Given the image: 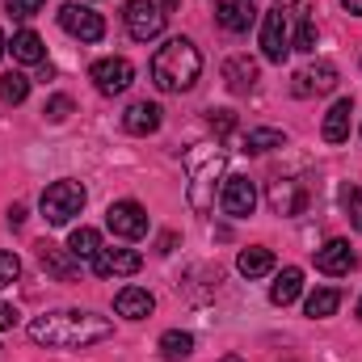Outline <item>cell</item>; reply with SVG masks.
Here are the masks:
<instances>
[{
	"label": "cell",
	"mask_w": 362,
	"mask_h": 362,
	"mask_svg": "<svg viewBox=\"0 0 362 362\" xmlns=\"http://www.w3.org/2000/svg\"><path fill=\"white\" fill-rule=\"evenodd\" d=\"M114 333V325L97 312H81V308H68V312H47V316H34L30 320V341L47 346V350H85L97 346Z\"/></svg>",
	"instance_id": "6da1fadb"
},
{
	"label": "cell",
	"mask_w": 362,
	"mask_h": 362,
	"mask_svg": "<svg viewBox=\"0 0 362 362\" xmlns=\"http://www.w3.org/2000/svg\"><path fill=\"white\" fill-rule=\"evenodd\" d=\"M202 76V55L189 38H169L152 55V85L160 93H189Z\"/></svg>",
	"instance_id": "7a4b0ae2"
},
{
	"label": "cell",
	"mask_w": 362,
	"mask_h": 362,
	"mask_svg": "<svg viewBox=\"0 0 362 362\" xmlns=\"http://www.w3.org/2000/svg\"><path fill=\"white\" fill-rule=\"evenodd\" d=\"M223 169H228V152L219 144H198L185 152V173H189L185 198L198 215L215 211V181L223 177Z\"/></svg>",
	"instance_id": "3957f363"
},
{
	"label": "cell",
	"mask_w": 362,
	"mask_h": 362,
	"mask_svg": "<svg viewBox=\"0 0 362 362\" xmlns=\"http://www.w3.org/2000/svg\"><path fill=\"white\" fill-rule=\"evenodd\" d=\"M85 185L72 177L64 181H51L47 189H42V198H38V206H42V219L51 223V228H68L81 211H85Z\"/></svg>",
	"instance_id": "277c9868"
},
{
	"label": "cell",
	"mask_w": 362,
	"mask_h": 362,
	"mask_svg": "<svg viewBox=\"0 0 362 362\" xmlns=\"http://www.w3.org/2000/svg\"><path fill=\"white\" fill-rule=\"evenodd\" d=\"M165 21H169V13H165L156 0H127V8H122V25H127V34H131L135 42L160 38V34H165Z\"/></svg>",
	"instance_id": "5b68a950"
},
{
	"label": "cell",
	"mask_w": 362,
	"mask_h": 362,
	"mask_svg": "<svg viewBox=\"0 0 362 362\" xmlns=\"http://www.w3.org/2000/svg\"><path fill=\"white\" fill-rule=\"evenodd\" d=\"M89 81L97 93H105V97H118V93L131 89V81H135V68H131V59H122V55H105V59H97L89 68Z\"/></svg>",
	"instance_id": "8992f818"
},
{
	"label": "cell",
	"mask_w": 362,
	"mask_h": 362,
	"mask_svg": "<svg viewBox=\"0 0 362 362\" xmlns=\"http://www.w3.org/2000/svg\"><path fill=\"white\" fill-rule=\"evenodd\" d=\"M105 228H110L114 236H122V240H139V236L148 232V211H144L139 202H131V198L110 202V211H105Z\"/></svg>",
	"instance_id": "52a82bcc"
},
{
	"label": "cell",
	"mask_w": 362,
	"mask_h": 362,
	"mask_svg": "<svg viewBox=\"0 0 362 362\" xmlns=\"http://www.w3.org/2000/svg\"><path fill=\"white\" fill-rule=\"evenodd\" d=\"M262 55L270 64H282L291 55V13H282V8L266 13V21H262Z\"/></svg>",
	"instance_id": "ba28073f"
},
{
	"label": "cell",
	"mask_w": 362,
	"mask_h": 362,
	"mask_svg": "<svg viewBox=\"0 0 362 362\" xmlns=\"http://www.w3.org/2000/svg\"><path fill=\"white\" fill-rule=\"evenodd\" d=\"M59 25H64L72 38H81V42H101V38H105L101 13H93L89 4H76V0L59 8Z\"/></svg>",
	"instance_id": "9c48e42d"
},
{
	"label": "cell",
	"mask_w": 362,
	"mask_h": 362,
	"mask_svg": "<svg viewBox=\"0 0 362 362\" xmlns=\"http://www.w3.org/2000/svg\"><path fill=\"white\" fill-rule=\"evenodd\" d=\"M219 206H223L232 219H245V215H253V206H257V185H253L249 177H240V173L223 177V189H219Z\"/></svg>",
	"instance_id": "30bf717a"
},
{
	"label": "cell",
	"mask_w": 362,
	"mask_h": 362,
	"mask_svg": "<svg viewBox=\"0 0 362 362\" xmlns=\"http://www.w3.org/2000/svg\"><path fill=\"white\" fill-rule=\"evenodd\" d=\"M266 198H270V211L282 215V219H291V215H299L308 206V189L291 177H274L270 189H266Z\"/></svg>",
	"instance_id": "8fae6325"
},
{
	"label": "cell",
	"mask_w": 362,
	"mask_h": 362,
	"mask_svg": "<svg viewBox=\"0 0 362 362\" xmlns=\"http://www.w3.org/2000/svg\"><path fill=\"white\" fill-rule=\"evenodd\" d=\"M333 89H337V68H333L329 59H316V64H308L303 72H295V85H291V93H295V97L333 93Z\"/></svg>",
	"instance_id": "7c38bea8"
},
{
	"label": "cell",
	"mask_w": 362,
	"mask_h": 362,
	"mask_svg": "<svg viewBox=\"0 0 362 362\" xmlns=\"http://www.w3.org/2000/svg\"><path fill=\"white\" fill-rule=\"evenodd\" d=\"M93 270H97V278H127V274L144 270V257L135 249H101L93 257Z\"/></svg>",
	"instance_id": "4fadbf2b"
},
{
	"label": "cell",
	"mask_w": 362,
	"mask_h": 362,
	"mask_svg": "<svg viewBox=\"0 0 362 362\" xmlns=\"http://www.w3.org/2000/svg\"><path fill=\"white\" fill-rule=\"evenodd\" d=\"M215 21L228 34H249V25L257 21V4L253 0H219L215 4Z\"/></svg>",
	"instance_id": "5bb4252c"
},
{
	"label": "cell",
	"mask_w": 362,
	"mask_h": 362,
	"mask_svg": "<svg viewBox=\"0 0 362 362\" xmlns=\"http://www.w3.org/2000/svg\"><path fill=\"white\" fill-rule=\"evenodd\" d=\"M316 270L329 274V278H341V274L354 270V249H350V240H329L325 249H316Z\"/></svg>",
	"instance_id": "9a60e30c"
},
{
	"label": "cell",
	"mask_w": 362,
	"mask_h": 362,
	"mask_svg": "<svg viewBox=\"0 0 362 362\" xmlns=\"http://www.w3.org/2000/svg\"><path fill=\"white\" fill-rule=\"evenodd\" d=\"M38 262H42V270L51 274V278H59V282H72V278L81 274V262H76L68 249L51 245V240H42V245H38Z\"/></svg>",
	"instance_id": "2e32d148"
},
{
	"label": "cell",
	"mask_w": 362,
	"mask_h": 362,
	"mask_svg": "<svg viewBox=\"0 0 362 362\" xmlns=\"http://www.w3.org/2000/svg\"><path fill=\"white\" fill-rule=\"evenodd\" d=\"M152 308H156V299H152V291H144V286H122V291L114 295V312L127 316V320H148Z\"/></svg>",
	"instance_id": "e0dca14e"
},
{
	"label": "cell",
	"mask_w": 362,
	"mask_h": 362,
	"mask_svg": "<svg viewBox=\"0 0 362 362\" xmlns=\"http://www.w3.org/2000/svg\"><path fill=\"white\" fill-rule=\"evenodd\" d=\"M122 131H131V135H152V131H160V105H156V101H135V105H127Z\"/></svg>",
	"instance_id": "ac0fdd59"
},
{
	"label": "cell",
	"mask_w": 362,
	"mask_h": 362,
	"mask_svg": "<svg viewBox=\"0 0 362 362\" xmlns=\"http://www.w3.org/2000/svg\"><path fill=\"white\" fill-rule=\"evenodd\" d=\"M350 114H354V101H350V97H341V101L329 105L325 127H320L325 144H346V139H350Z\"/></svg>",
	"instance_id": "d6986e66"
},
{
	"label": "cell",
	"mask_w": 362,
	"mask_h": 362,
	"mask_svg": "<svg viewBox=\"0 0 362 362\" xmlns=\"http://www.w3.org/2000/svg\"><path fill=\"white\" fill-rule=\"evenodd\" d=\"M223 81H228L232 93H253L257 89V64H253L249 55H232V59L223 64Z\"/></svg>",
	"instance_id": "ffe728a7"
},
{
	"label": "cell",
	"mask_w": 362,
	"mask_h": 362,
	"mask_svg": "<svg viewBox=\"0 0 362 362\" xmlns=\"http://www.w3.org/2000/svg\"><path fill=\"white\" fill-rule=\"evenodd\" d=\"M8 51H13L17 64H42L47 59V47H42V38L34 30H17L13 42H8Z\"/></svg>",
	"instance_id": "44dd1931"
},
{
	"label": "cell",
	"mask_w": 362,
	"mask_h": 362,
	"mask_svg": "<svg viewBox=\"0 0 362 362\" xmlns=\"http://www.w3.org/2000/svg\"><path fill=\"white\" fill-rule=\"evenodd\" d=\"M299 291H303V270H299V266H286V270L278 274V282L270 286V303L286 308V303L299 299Z\"/></svg>",
	"instance_id": "7402d4cb"
},
{
	"label": "cell",
	"mask_w": 362,
	"mask_h": 362,
	"mask_svg": "<svg viewBox=\"0 0 362 362\" xmlns=\"http://www.w3.org/2000/svg\"><path fill=\"white\" fill-rule=\"evenodd\" d=\"M236 270L245 274V278H266V274H274V253L262 249V245H253V249H245L236 257Z\"/></svg>",
	"instance_id": "603a6c76"
},
{
	"label": "cell",
	"mask_w": 362,
	"mask_h": 362,
	"mask_svg": "<svg viewBox=\"0 0 362 362\" xmlns=\"http://www.w3.org/2000/svg\"><path fill=\"white\" fill-rule=\"evenodd\" d=\"M68 253H72L76 262H93V257L101 253V232H97V228H76V232L68 236Z\"/></svg>",
	"instance_id": "cb8c5ba5"
},
{
	"label": "cell",
	"mask_w": 362,
	"mask_h": 362,
	"mask_svg": "<svg viewBox=\"0 0 362 362\" xmlns=\"http://www.w3.org/2000/svg\"><path fill=\"white\" fill-rule=\"evenodd\" d=\"M337 308H341V291H333V286L312 291V295H308V303H303V312H308L312 320H325V316H333Z\"/></svg>",
	"instance_id": "d4e9b609"
},
{
	"label": "cell",
	"mask_w": 362,
	"mask_h": 362,
	"mask_svg": "<svg viewBox=\"0 0 362 362\" xmlns=\"http://www.w3.org/2000/svg\"><path fill=\"white\" fill-rule=\"evenodd\" d=\"M274 148H286V135H282L278 127H257V131L245 135V152H253V156L274 152Z\"/></svg>",
	"instance_id": "484cf974"
},
{
	"label": "cell",
	"mask_w": 362,
	"mask_h": 362,
	"mask_svg": "<svg viewBox=\"0 0 362 362\" xmlns=\"http://www.w3.org/2000/svg\"><path fill=\"white\" fill-rule=\"evenodd\" d=\"M160 354H165L169 362L189 358V354H194V337H189V333H181V329H169V333L160 337Z\"/></svg>",
	"instance_id": "4316f807"
},
{
	"label": "cell",
	"mask_w": 362,
	"mask_h": 362,
	"mask_svg": "<svg viewBox=\"0 0 362 362\" xmlns=\"http://www.w3.org/2000/svg\"><path fill=\"white\" fill-rule=\"evenodd\" d=\"M30 97V76H21V72H4L0 76V101L4 105H21Z\"/></svg>",
	"instance_id": "83f0119b"
},
{
	"label": "cell",
	"mask_w": 362,
	"mask_h": 362,
	"mask_svg": "<svg viewBox=\"0 0 362 362\" xmlns=\"http://www.w3.org/2000/svg\"><path fill=\"white\" fill-rule=\"evenodd\" d=\"M295 51H316V21L312 17H299V30H295Z\"/></svg>",
	"instance_id": "f1b7e54d"
},
{
	"label": "cell",
	"mask_w": 362,
	"mask_h": 362,
	"mask_svg": "<svg viewBox=\"0 0 362 362\" xmlns=\"http://www.w3.org/2000/svg\"><path fill=\"white\" fill-rule=\"evenodd\" d=\"M76 105H72V97H64V93H55L47 105H42V114H47V122H64L68 114H72Z\"/></svg>",
	"instance_id": "f546056e"
},
{
	"label": "cell",
	"mask_w": 362,
	"mask_h": 362,
	"mask_svg": "<svg viewBox=\"0 0 362 362\" xmlns=\"http://www.w3.org/2000/svg\"><path fill=\"white\" fill-rule=\"evenodd\" d=\"M206 122H211L215 135H232V131H236V114H232V110H211Z\"/></svg>",
	"instance_id": "4dcf8cb0"
},
{
	"label": "cell",
	"mask_w": 362,
	"mask_h": 362,
	"mask_svg": "<svg viewBox=\"0 0 362 362\" xmlns=\"http://www.w3.org/2000/svg\"><path fill=\"white\" fill-rule=\"evenodd\" d=\"M4 8L17 17V21H25V17H34V13H42L47 8V0H4Z\"/></svg>",
	"instance_id": "1f68e13d"
},
{
	"label": "cell",
	"mask_w": 362,
	"mask_h": 362,
	"mask_svg": "<svg viewBox=\"0 0 362 362\" xmlns=\"http://www.w3.org/2000/svg\"><path fill=\"white\" fill-rule=\"evenodd\" d=\"M21 274V257L17 253H0V286H13Z\"/></svg>",
	"instance_id": "d6a6232c"
},
{
	"label": "cell",
	"mask_w": 362,
	"mask_h": 362,
	"mask_svg": "<svg viewBox=\"0 0 362 362\" xmlns=\"http://www.w3.org/2000/svg\"><path fill=\"white\" fill-rule=\"evenodd\" d=\"M346 206H350V223H354V228L362 232V185L346 194Z\"/></svg>",
	"instance_id": "836d02e7"
},
{
	"label": "cell",
	"mask_w": 362,
	"mask_h": 362,
	"mask_svg": "<svg viewBox=\"0 0 362 362\" xmlns=\"http://www.w3.org/2000/svg\"><path fill=\"white\" fill-rule=\"evenodd\" d=\"M13 325H17V308H13V303H0V333L13 329Z\"/></svg>",
	"instance_id": "e575fe53"
},
{
	"label": "cell",
	"mask_w": 362,
	"mask_h": 362,
	"mask_svg": "<svg viewBox=\"0 0 362 362\" xmlns=\"http://www.w3.org/2000/svg\"><path fill=\"white\" fill-rule=\"evenodd\" d=\"M282 13H295V17H308V0H278Z\"/></svg>",
	"instance_id": "d590c367"
},
{
	"label": "cell",
	"mask_w": 362,
	"mask_h": 362,
	"mask_svg": "<svg viewBox=\"0 0 362 362\" xmlns=\"http://www.w3.org/2000/svg\"><path fill=\"white\" fill-rule=\"evenodd\" d=\"M8 223H13V228H21V223H25V206H21V202H13V206H8Z\"/></svg>",
	"instance_id": "8d00e7d4"
},
{
	"label": "cell",
	"mask_w": 362,
	"mask_h": 362,
	"mask_svg": "<svg viewBox=\"0 0 362 362\" xmlns=\"http://www.w3.org/2000/svg\"><path fill=\"white\" fill-rule=\"evenodd\" d=\"M341 4H346V8H350L354 17H362V0H341Z\"/></svg>",
	"instance_id": "74e56055"
},
{
	"label": "cell",
	"mask_w": 362,
	"mask_h": 362,
	"mask_svg": "<svg viewBox=\"0 0 362 362\" xmlns=\"http://www.w3.org/2000/svg\"><path fill=\"white\" fill-rule=\"evenodd\" d=\"M156 4H160V8H165V13H173V8H177L181 0H156Z\"/></svg>",
	"instance_id": "f35d334b"
},
{
	"label": "cell",
	"mask_w": 362,
	"mask_h": 362,
	"mask_svg": "<svg viewBox=\"0 0 362 362\" xmlns=\"http://www.w3.org/2000/svg\"><path fill=\"white\" fill-rule=\"evenodd\" d=\"M4 51H8V38H4V30H0V55H4Z\"/></svg>",
	"instance_id": "ab89813d"
},
{
	"label": "cell",
	"mask_w": 362,
	"mask_h": 362,
	"mask_svg": "<svg viewBox=\"0 0 362 362\" xmlns=\"http://www.w3.org/2000/svg\"><path fill=\"white\" fill-rule=\"evenodd\" d=\"M223 362H240V358H236V354H228V358H223Z\"/></svg>",
	"instance_id": "60d3db41"
},
{
	"label": "cell",
	"mask_w": 362,
	"mask_h": 362,
	"mask_svg": "<svg viewBox=\"0 0 362 362\" xmlns=\"http://www.w3.org/2000/svg\"><path fill=\"white\" fill-rule=\"evenodd\" d=\"M354 312H358V320H362V299H358V308H354Z\"/></svg>",
	"instance_id": "b9f144b4"
}]
</instances>
